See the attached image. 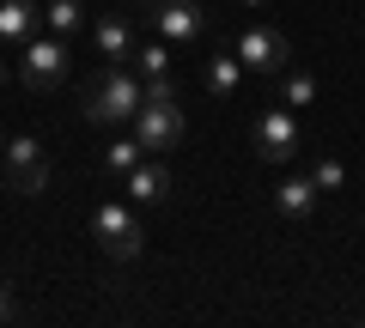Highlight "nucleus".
I'll return each mask as SVG.
<instances>
[{
    "label": "nucleus",
    "mask_w": 365,
    "mask_h": 328,
    "mask_svg": "<svg viewBox=\"0 0 365 328\" xmlns=\"http://www.w3.org/2000/svg\"><path fill=\"white\" fill-rule=\"evenodd\" d=\"M6 176H13L19 195H43L49 189V158L37 140H6Z\"/></svg>",
    "instance_id": "0eeeda50"
},
{
    "label": "nucleus",
    "mask_w": 365,
    "mask_h": 328,
    "mask_svg": "<svg viewBox=\"0 0 365 328\" xmlns=\"http://www.w3.org/2000/svg\"><path fill=\"white\" fill-rule=\"evenodd\" d=\"M153 25L165 43H201V31H207V13H201L195 0H165V6H153Z\"/></svg>",
    "instance_id": "6e6552de"
},
{
    "label": "nucleus",
    "mask_w": 365,
    "mask_h": 328,
    "mask_svg": "<svg viewBox=\"0 0 365 328\" xmlns=\"http://www.w3.org/2000/svg\"><path fill=\"white\" fill-rule=\"evenodd\" d=\"M0 158H6V134H0Z\"/></svg>",
    "instance_id": "4be33fe9"
},
{
    "label": "nucleus",
    "mask_w": 365,
    "mask_h": 328,
    "mask_svg": "<svg viewBox=\"0 0 365 328\" xmlns=\"http://www.w3.org/2000/svg\"><path fill=\"white\" fill-rule=\"evenodd\" d=\"M0 189H6V183H0Z\"/></svg>",
    "instance_id": "393cba45"
},
{
    "label": "nucleus",
    "mask_w": 365,
    "mask_h": 328,
    "mask_svg": "<svg viewBox=\"0 0 365 328\" xmlns=\"http://www.w3.org/2000/svg\"><path fill=\"white\" fill-rule=\"evenodd\" d=\"M134 140L146 146V152H170V146L182 140V104L170 97V104H153L146 97L140 110H134Z\"/></svg>",
    "instance_id": "423d86ee"
},
{
    "label": "nucleus",
    "mask_w": 365,
    "mask_h": 328,
    "mask_svg": "<svg viewBox=\"0 0 365 328\" xmlns=\"http://www.w3.org/2000/svg\"><path fill=\"white\" fill-rule=\"evenodd\" d=\"M19 79H25L31 92H55L67 79V43L61 37H31L19 43Z\"/></svg>",
    "instance_id": "39448f33"
},
{
    "label": "nucleus",
    "mask_w": 365,
    "mask_h": 328,
    "mask_svg": "<svg viewBox=\"0 0 365 328\" xmlns=\"http://www.w3.org/2000/svg\"><path fill=\"white\" fill-rule=\"evenodd\" d=\"M170 189H177V176L165 171V158H140V164L128 171V201H140V207L170 201Z\"/></svg>",
    "instance_id": "9d476101"
},
{
    "label": "nucleus",
    "mask_w": 365,
    "mask_h": 328,
    "mask_svg": "<svg viewBox=\"0 0 365 328\" xmlns=\"http://www.w3.org/2000/svg\"><path fill=\"white\" fill-rule=\"evenodd\" d=\"M146 97H153V104H170V97H177V79H170V73L146 79Z\"/></svg>",
    "instance_id": "6ab92c4d"
},
{
    "label": "nucleus",
    "mask_w": 365,
    "mask_h": 328,
    "mask_svg": "<svg viewBox=\"0 0 365 328\" xmlns=\"http://www.w3.org/2000/svg\"><path fill=\"white\" fill-rule=\"evenodd\" d=\"M317 183L311 176H280V189H274V207H280V219H311L317 213Z\"/></svg>",
    "instance_id": "9b49d317"
},
{
    "label": "nucleus",
    "mask_w": 365,
    "mask_h": 328,
    "mask_svg": "<svg viewBox=\"0 0 365 328\" xmlns=\"http://www.w3.org/2000/svg\"><path fill=\"white\" fill-rule=\"evenodd\" d=\"M140 158H146V146H140V140H110V146H104V164H110L116 176H128Z\"/></svg>",
    "instance_id": "a211bd4d"
},
{
    "label": "nucleus",
    "mask_w": 365,
    "mask_h": 328,
    "mask_svg": "<svg viewBox=\"0 0 365 328\" xmlns=\"http://www.w3.org/2000/svg\"><path fill=\"white\" fill-rule=\"evenodd\" d=\"M0 85H6V61H0Z\"/></svg>",
    "instance_id": "b1692460"
},
{
    "label": "nucleus",
    "mask_w": 365,
    "mask_h": 328,
    "mask_svg": "<svg viewBox=\"0 0 365 328\" xmlns=\"http://www.w3.org/2000/svg\"><path fill=\"white\" fill-rule=\"evenodd\" d=\"M91 49L104 55L110 67H122V61H134V49H140V43H134V25H128L122 13H104L98 25H91Z\"/></svg>",
    "instance_id": "1a4fd4ad"
},
{
    "label": "nucleus",
    "mask_w": 365,
    "mask_h": 328,
    "mask_svg": "<svg viewBox=\"0 0 365 328\" xmlns=\"http://www.w3.org/2000/svg\"><path fill=\"white\" fill-rule=\"evenodd\" d=\"M250 140H256L262 164H292L299 146H304V128H299V116L280 104V110H268V116H256V134H250Z\"/></svg>",
    "instance_id": "20e7f679"
},
{
    "label": "nucleus",
    "mask_w": 365,
    "mask_h": 328,
    "mask_svg": "<svg viewBox=\"0 0 365 328\" xmlns=\"http://www.w3.org/2000/svg\"><path fill=\"white\" fill-rule=\"evenodd\" d=\"M237 85H244V61H237L232 49H225V55H207V92L225 97V92H237Z\"/></svg>",
    "instance_id": "ddd939ff"
},
{
    "label": "nucleus",
    "mask_w": 365,
    "mask_h": 328,
    "mask_svg": "<svg viewBox=\"0 0 365 328\" xmlns=\"http://www.w3.org/2000/svg\"><path fill=\"white\" fill-rule=\"evenodd\" d=\"M91 237H98V250L110 255V262H134L140 255V225H134V213L122 207V201H98V213H91Z\"/></svg>",
    "instance_id": "7ed1b4c3"
},
{
    "label": "nucleus",
    "mask_w": 365,
    "mask_h": 328,
    "mask_svg": "<svg viewBox=\"0 0 365 328\" xmlns=\"http://www.w3.org/2000/svg\"><path fill=\"white\" fill-rule=\"evenodd\" d=\"M280 104L287 110H304V104H317V73H280Z\"/></svg>",
    "instance_id": "2eb2a0df"
},
{
    "label": "nucleus",
    "mask_w": 365,
    "mask_h": 328,
    "mask_svg": "<svg viewBox=\"0 0 365 328\" xmlns=\"http://www.w3.org/2000/svg\"><path fill=\"white\" fill-rule=\"evenodd\" d=\"M43 18H49V31H55L61 43L86 31V6H79V0H49V6H43Z\"/></svg>",
    "instance_id": "4468645a"
},
{
    "label": "nucleus",
    "mask_w": 365,
    "mask_h": 328,
    "mask_svg": "<svg viewBox=\"0 0 365 328\" xmlns=\"http://www.w3.org/2000/svg\"><path fill=\"white\" fill-rule=\"evenodd\" d=\"M244 6H268V0H244Z\"/></svg>",
    "instance_id": "5701e85b"
},
{
    "label": "nucleus",
    "mask_w": 365,
    "mask_h": 328,
    "mask_svg": "<svg viewBox=\"0 0 365 328\" xmlns=\"http://www.w3.org/2000/svg\"><path fill=\"white\" fill-rule=\"evenodd\" d=\"M37 0H0V43H31V31H37Z\"/></svg>",
    "instance_id": "f8f14e48"
},
{
    "label": "nucleus",
    "mask_w": 365,
    "mask_h": 328,
    "mask_svg": "<svg viewBox=\"0 0 365 328\" xmlns=\"http://www.w3.org/2000/svg\"><path fill=\"white\" fill-rule=\"evenodd\" d=\"M232 55L244 61V73H262V79H280L292 67V43H287V31H274V25H250L232 43Z\"/></svg>",
    "instance_id": "f03ea898"
},
{
    "label": "nucleus",
    "mask_w": 365,
    "mask_h": 328,
    "mask_svg": "<svg viewBox=\"0 0 365 328\" xmlns=\"http://www.w3.org/2000/svg\"><path fill=\"white\" fill-rule=\"evenodd\" d=\"M13 316H19V304H13V286L0 280V322H13Z\"/></svg>",
    "instance_id": "aec40b11"
},
{
    "label": "nucleus",
    "mask_w": 365,
    "mask_h": 328,
    "mask_svg": "<svg viewBox=\"0 0 365 328\" xmlns=\"http://www.w3.org/2000/svg\"><path fill=\"white\" fill-rule=\"evenodd\" d=\"M134 73H140V79L170 73V43H165V37H158V43H140V49H134Z\"/></svg>",
    "instance_id": "dca6fc26"
},
{
    "label": "nucleus",
    "mask_w": 365,
    "mask_h": 328,
    "mask_svg": "<svg viewBox=\"0 0 365 328\" xmlns=\"http://www.w3.org/2000/svg\"><path fill=\"white\" fill-rule=\"evenodd\" d=\"M146 104V79L128 67H110L98 85L86 92V122L91 128H110V122H134V110Z\"/></svg>",
    "instance_id": "f257e3e1"
},
{
    "label": "nucleus",
    "mask_w": 365,
    "mask_h": 328,
    "mask_svg": "<svg viewBox=\"0 0 365 328\" xmlns=\"http://www.w3.org/2000/svg\"><path fill=\"white\" fill-rule=\"evenodd\" d=\"M134 6H146V13H153V6H165V0H134Z\"/></svg>",
    "instance_id": "412c9836"
},
{
    "label": "nucleus",
    "mask_w": 365,
    "mask_h": 328,
    "mask_svg": "<svg viewBox=\"0 0 365 328\" xmlns=\"http://www.w3.org/2000/svg\"><path fill=\"white\" fill-rule=\"evenodd\" d=\"M311 183H317V195H341V189H347V164H341V158H317Z\"/></svg>",
    "instance_id": "f3484780"
}]
</instances>
